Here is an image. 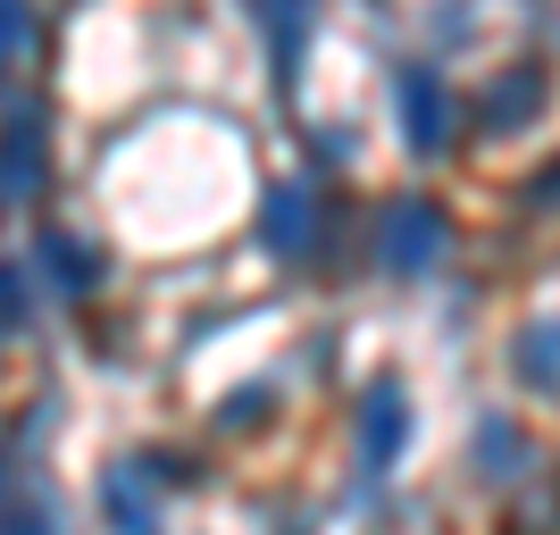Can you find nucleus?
Returning a JSON list of instances; mask_svg holds the SVG:
<instances>
[{"label": "nucleus", "instance_id": "nucleus-1", "mask_svg": "<svg viewBox=\"0 0 560 535\" xmlns=\"http://www.w3.org/2000/svg\"><path fill=\"white\" fill-rule=\"evenodd\" d=\"M435 252H444V218H435V201H394V210H385V268L419 277V268H435Z\"/></svg>", "mask_w": 560, "mask_h": 535}, {"label": "nucleus", "instance_id": "nucleus-2", "mask_svg": "<svg viewBox=\"0 0 560 535\" xmlns=\"http://www.w3.org/2000/svg\"><path fill=\"white\" fill-rule=\"evenodd\" d=\"M34 185H43V126H34V117H9V126H0V210L34 201Z\"/></svg>", "mask_w": 560, "mask_h": 535}, {"label": "nucleus", "instance_id": "nucleus-3", "mask_svg": "<svg viewBox=\"0 0 560 535\" xmlns=\"http://www.w3.org/2000/svg\"><path fill=\"white\" fill-rule=\"evenodd\" d=\"M101 511H109V527H117V535H160V502H151V468H142V461L109 468V477H101Z\"/></svg>", "mask_w": 560, "mask_h": 535}, {"label": "nucleus", "instance_id": "nucleus-4", "mask_svg": "<svg viewBox=\"0 0 560 535\" xmlns=\"http://www.w3.org/2000/svg\"><path fill=\"white\" fill-rule=\"evenodd\" d=\"M444 126H452V109H444V93H435V75L401 68V135H410V151H435Z\"/></svg>", "mask_w": 560, "mask_h": 535}, {"label": "nucleus", "instance_id": "nucleus-5", "mask_svg": "<svg viewBox=\"0 0 560 535\" xmlns=\"http://www.w3.org/2000/svg\"><path fill=\"white\" fill-rule=\"evenodd\" d=\"M259 234H268V252H310V234H318V201H310L302 185H277L268 193V218H259Z\"/></svg>", "mask_w": 560, "mask_h": 535}, {"label": "nucleus", "instance_id": "nucleus-6", "mask_svg": "<svg viewBox=\"0 0 560 535\" xmlns=\"http://www.w3.org/2000/svg\"><path fill=\"white\" fill-rule=\"evenodd\" d=\"M401 435H410V419H401V394H394V385H376V394H369V461L385 468V461L401 452Z\"/></svg>", "mask_w": 560, "mask_h": 535}, {"label": "nucleus", "instance_id": "nucleus-7", "mask_svg": "<svg viewBox=\"0 0 560 535\" xmlns=\"http://www.w3.org/2000/svg\"><path fill=\"white\" fill-rule=\"evenodd\" d=\"M43 259H50V284H59V293H84V284H93V268H101L75 234H43Z\"/></svg>", "mask_w": 560, "mask_h": 535}, {"label": "nucleus", "instance_id": "nucleus-8", "mask_svg": "<svg viewBox=\"0 0 560 535\" xmlns=\"http://www.w3.org/2000/svg\"><path fill=\"white\" fill-rule=\"evenodd\" d=\"M536 101H544V75H536V68H518L511 84H493V93H486V117H493V126H518Z\"/></svg>", "mask_w": 560, "mask_h": 535}, {"label": "nucleus", "instance_id": "nucleus-9", "mask_svg": "<svg viewBox=\"0 0 560 535\" xmlns=\"http://www.w3.org/2000/svg\"><path fill=\"white\" fill-rule=\"evenodd\" d=\"M25 43H34V9H25V0H0V68H9Z\"/></svg>", "mask_w": 560, "mask_h": 535}, {"label": "nucleus", "instance_id": "nucleus-10", "mask_svg": "<svg viewBox=\"0 0 560 535\" xmlns=\"http://www.w3.org/2000/svg\"><path fill=\"white\" fill-rule=\"evenodd\" d=\"M518 360H527V376H552V369H560V326H536Z\"/></svg>", "mask_w": 560, "mask_h": 535}, {"label": "nucleus", "instance_id": "nucleus-11", "mask_svg": "<svg viewBox=\"0 0 560 535\" xmlns=\"http://www.w3.org/2000/svg\"><path fill=\"white\" fill-rule=\"evenodd\" d=\"M18 310H25V277H18V268H0V326H18Z\"/></svg>", "mask_w": 560, "mask_h": 535}, {"label": "nucleus", "instance_id": "nucleus-12", "mask_svg": "<svg viewBox=\"0 0 560 535\" xmlns=\"http://www.w3.org/2000/svg\"><path fill=\"white\" fill-rule=\"evenodd\" d=\"M0 535H50V511H34V502H25V511L0 519Z\"/></svg>", "mask_w": 560, "mask_h": 535}, {"label": "nucleus", "instance_id": "nucleus-13", "mask_svg": "<svg viewBox=\"0 0 560 535\" xmlns=\"http://www.w3.org/2000/svg\"><path fill=\"white\" fill-rule=\"evenodd\" d=\"M0 519H9V468H0Z\"/></svg>", "mask_w": 560, "mask_h": 535}]
</instances>
